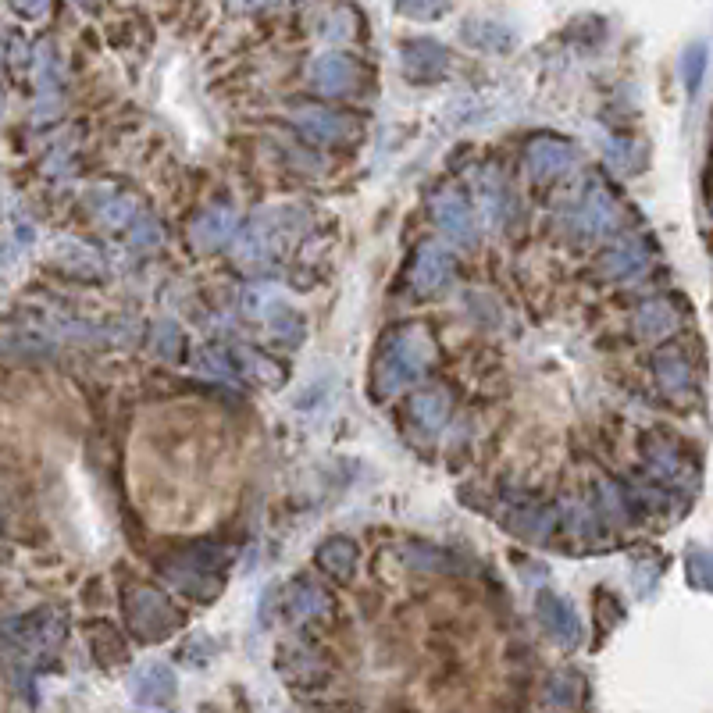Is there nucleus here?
I'll return each instance as SVG.
<instances>
[{"instance_id":"f257e3e1","label":"nucleus","mask_w":713,"mask_h":713,"mask_svg":"<svg viewBox=\"0 0 713 713\" xmlns=\"http://www.w3.org/2000/svg\"><path fill=\"white\" fill-rule=\"evenodd\" d=\"M400 8L410 15H428V11H443L446 0H400Z\"/></svg>"}]
</instances>
